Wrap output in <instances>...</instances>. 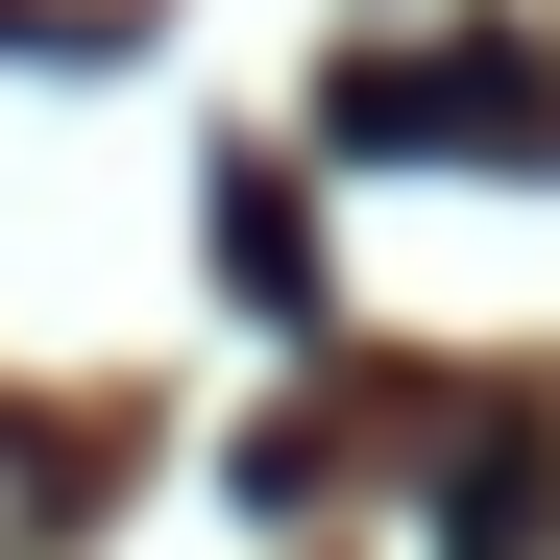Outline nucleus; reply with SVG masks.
Wrapping results in <instances>:
<instances>
[{
	"label": "nucleus",
	"instance_id": "obj_2",
	"mask_svg": "<svg viewBox=\"0 0 560 560\" xmlns=\"http://www.w3.org/2000/svg\"><path fill=\"white\" fill-rule=\"evenodd\" d=\"M439 560H536V463H512V439L463 463V512H439Z\"/></svg>",
	"mask_w": 560,
	"mask_h": 560
},
{
	"label": "nucleus",
	"instance_id": "obj_1",
	"mask_svg": "<svg viewBox=\"0 0 560 560\" xmlns=\"http://www.w3.org/2000/svg\"><path fill=\"white\" fill-rule=\"evenodd\" d=\"M341 147H390V171H536L560 147V73L536 49H341Z\"/></svg>",
	"mask_w": 560,
	"mask_h": 560
},
{
	"label": "nucleus",
	"instance_id": "obj_3",
	"mask_svg": "<svg viewBox=\"0 0 560 560\" xmlns=\"http://www.w3.org/2000/svg\"><path fill=\"white\" fill-rule=\"evenodd\" d=\"M0 560H49V439H0Z\"/></svg>",
	"mask_w": 560,
	"mask_h": 560
}]
</instances>
